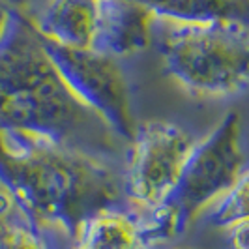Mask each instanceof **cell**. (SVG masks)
<instances>
[{
	"label": "cell",
	"instance_id": "cell-4",
	"mask_svg": "<svg viewBox=\"0 0 249 249\" xmlns=\"http://www.w3.org/2000/svg\"><path fill=\"white\" fill-rule=\"evenodd\" d=\"M248 171L242 118L231 111L200 142H193L180 178L165 204L186 225Z\"/></svg>",
	"mask_w": 249,
	"mask_h": 249
},
{
	"label": "cell",
	"instance_id": "cell-13",
	"mask_svg": "<svg viewBox=\"0 0 249 249\" xmlns=\"http://www.w3.org/2000/svg\"><path fill=\"white\" fill-rule=\"evenodd\" d=\"M15 2L17 0H0V37L6 32L8 25H10V19H12L13 12H17Z\"/></svg>",
	"mask_w": 249,
	"mask_h": 249
},
{
	"label": "cell",
	"instance_id": "cell-6",
	"mask_svg": "<svg viewBox=\"0 0 249 249\" xmlns=\"http://www.w3.org/2000/svg\"><path fill=\"white\" fill-rule=\"evenodd\" d=\"M41 41L75 98L98 114L112 133L131 141L135 122L129 103V85L118 58L92 49L62 47L45 37Z\"/></svg>",
	"mask_w": 249,
	"mask_h": 249
},
{
	"label": "cell",
	"instance_id": "cell-11",
	"mask_svg": "<svg viewBox=\"0 0 249 249\" xmlns=\"http://www.w3.org/2000/svg\"><path fill=\"white\" fill-rule=\"evenodd\" d=\"M197 215H202L210 225L221 229L248 219V171Z\"/></svg>",
	"mask_w": 249,
	"mask_h": 249
},
{
	"label": "cell",
	"instance_id": "cell-2",
	"mask_svg": "<svg viewBox=\"0 0 249 249\" xmlns=\"http://www.w3.org/2000/svg\"><path fill=\"white\" fill-rule=\"evenodd\" d=\"M98 124L105 125L66 87L34 23L13 12L0 37V129L85 152L79 141Z\"/></svg>",
	"mask_w": 249,
	"mask_h": 249
},
{
	"label": "cell",
	"instance_id": "cell-8",
	"mask_svg": "<svg viewBox=\"0 0 249 249\" xmlns=\"http://www.w3.org/2000/svg\"><path fill=\"white\" fill-rule=\"evenodd\" d=\"M100 15V0H51L34 26L39 36L56 45L94 49Z\"/></svg>",
	"mask_w": 249,
	"mask_h": 249
},
{
	"label": "cell",
	"instance_id": "cell-5",
	"mask_svg": "<svg viewBox=\"0 0 249 249\" xmlns=\"http://www.w3.org/2000/svg\"><path fill=\"white\" fill-rule=\"evenodd\" d=\"M193 141L186 129L165 120L135 125L124 175V197L137 212L163 208L180 178Z\"/></svg>",
	"mask_w": 249,
	"mask_h": 249
},
{
	"label": "cell",
	"instance_id": "cell-7",
	"mask_svg": "<svg viewBox=\"0 0 249 249\" xmlns=\"http://www.w3.org/2000/svg\"><path fill=\"white\" fill-rule=\"evenodd\" d=\"M154 244L146 213L112 206L79 223L71 249H150Z\"/></svg>",
	"mask_w": 249,
	"mask_h": 249
},
{
	"label": "cell",
	"instance_id": "cell-3",
	"mask_svg": "<svg viewBox=\"0 0 249 249\" xmlns=\"http://www.w3.org/2000/svg\"><path fill=\"white\" fill-rule=\"evenodd\" d=\"M167 73L204 96H238L249 83V32L244 23L152 19V36Z\"/></svg>",
	"mask_w": 249,
	"mask_h": 249
},
{
	"label": "cell",
	"instance_id": "cell-9",
	"mask_svg": "<svg viewBox=\"0 0 249 249\" xmlns=\"http://www.w3.org/2000/svg\"><path fill=\"white\" fill-rule=\"evenodd\" d=\"M156 17L178 23H244L248 25L249 0H154L148 6Z\"/></svg>",
	"mask_w": 249,
	"mask_h": 249
},
{
	"label": "cell",
	"instance_id": "cell-10",
	"mask_svg": "<svg viewBox=\"0 0 249 249\" xmlns=\"http://www.w3.org/2000/svg\"><path fill=\"white\" fill-rule=\"evenodd\" d=\"M0 249H51L41 227L4 189L0 191Z\"/></svg>",
	"mask_w": 249,
	"mask_h": 249
},
{
	"label": "cell",
	"instance_id": "cell-12",
	"mask_svg": "<svg viewBox=\"0 0 249 249\" xmlns=\"http://www.w3.org/2000/svg\"><path fill=\"white\" fill-rule=\"evenodd\" d=\"M231 249H248V219L225 229Z\"/></svg>",
	"mask_w": 249,
	"mask_h": 249
},
{
	"label": "cell",
	"instance_id": "cell-1",
	"mask_svg": "<svg viewBox=\"0 0 249 249\" xmlns=\"http://www.w3.org/2000/svg\"><path fill=\"white\" fill-rule=\"evenodd\" d=\"M0 184L34 223L71 238L83 219L124 197V182L92 154L8 129H0Z\"/></svg>",
	"mask_w": 249,
	"mask_h": 249
}]
</instances>
